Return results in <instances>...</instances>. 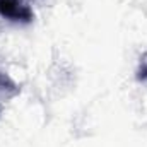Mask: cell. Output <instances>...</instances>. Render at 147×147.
Wrapping results in <instances>:
<instances>
[{"instance_id": "1", "label": "cell", "mask_w": 147, "mask_h": 147, "mask_svg": "<svg viewBox=\"0 0 147 147\" xmlns=\"http://www.w3.org/2000/svg\"><path fill=\"white\" fill-rule=\"evenodd\" d=\"M0 16L12 21H31L33 12L21 0H0Z\"/></svg>"}, {"instance_id": "2", "label": "cell", "mask_w": 147, "mask_h": 147, "mask_svg": "<svg viewBox=\"0 0 147 147\" xmlns=\"http://www.w3.org/2000/svg\"><path fill=\"white\" fill-rule=\"evenodd\" d=\"M3 82H5V79H3V77H2V75H0V86H2V84H3Z\"/></svg>"}]
</instances>
